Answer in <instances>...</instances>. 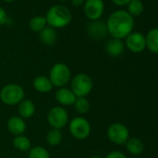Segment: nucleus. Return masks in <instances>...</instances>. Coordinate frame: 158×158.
Wrapping results in <instances>:
<instances>
[{
    "label": "nucleus",
    "mask_w": 158,
    "mask_h": 158,
    "mask_svg": "<svg viewBox=\"0 0 158 158\" xmlns=\"http://www.w3.org/2000/svg\"><path fill=\"white\" fill-rule=\"evenodd\" d=\"M29 158H50V155L46 148L35 146L29 150Z\"/></svg>",
    "instance_id": "25"
},
{
    "label": "nucleus",
    "mask_w": 158,
    "mask_h": 158,
    "mask_svg": "<svg viewBox=\"0 0 158 158\" xmlns=\"http://www.w3.org/2000/svg\"><path fill=\"white\" fill-rule=\"evenodd\" d=\"M69 130L73 138L77 139H85L89 136L91 127L86 118L77 116L71 120L69 124Z\"/></svg>",
    "instance_id": "6"
},
{
    "label": "nucleus",
    "mask_w": 158,
    "mask_h": 158,
    "mask_svg": "<svg viewBox=\"0 0 158 158\" xmlns=\"http://www.w3.org/2000/svg\"><path fill=\"white\" fill-rule=\"evenodd\" d=\"M24 98L23 89L17 84H9L0 91V100L7 105H16Z\"/></svg>",
    "instance_id": "5"
},
{
    "label": "nucleus",
    "mask_w": 158,
    "mask_h": 158,
    "mask_svg": "<svg viewBox=\"0 0 158 158\" xmlns=\"http://www.w3.org/2000/svg\"><path fill=\"white\" fill-rule=\"evenodd\" d=\"M109 140L116 145H123L129 139V130L124 124L114 123L107 129Z\"/></svg>",
    "instance_id": "7"
},
{
    "label": "nucleus",
    "mask_w": 158,
    "mask_h": 158,
    "mask_svg": "<svg viewBox=\"0 0 158 158\" xmlns=\"http://www.w3.org/2000/svg\"><path fill=\"white\" fill-rule=\"evenodd\" d=\"M93 88L92 78L84 73L76 74L71 82V90L73 94L78 97H86L88 96Z\"/></svg>",
    "instance_id": "3"
},
{
    "label": "nucleus",
    "mask_w": 158,
    "mask_h": 158,
    "mask_svg": "<svg viewBox=\"0 0 158 158\" xmlns=\"http://www.w3.org/2000/svg\"><path fill=\"white\" fill-rule=\"evenodd\" d=\"M12 143L16 149L22 152H27L31 149V140L23 135L15 136Z\"/></svg>",
    "instance_id": "20"
},
{
    "label": "nucleus",
    "mask_w": 158,
    "mask_h": 158,
    "mask_svg": "<svg viewBox=\"0 0 158 158\" xmlns=\"http://www.w3.org/2000/svg\"><path fill=\"white\" fill-rule=\"evenodd\" d=\"M125 145L127 152L134 155H139L144 151V144L138 138H129Z\"/></svg>",
    "instance_id": "19"
},
{
    "label": "nucleus",
    "mask_w": 158,
    "mask_h": 158,
    "mask_svg": "<svg viewBox=\"0 0 158 158\" xmlns=\"http://www.w3.org/2000/svg\"><path fill=\"white\" fill-rule=\"evenodd\" d=\"M8 129L15 136L23 135L26 130V123L22 117L12 116L8 121Z\"/></svg>",
    "instance_id": "13"
},
{
    "label": "nucleus",
    "mask_w": 158,
    "mask_h": 158,
    "mask_svg": "<svg viewBox=\"0 0 158 158\" xmlns=\"http://www.w3.org/2000/svg\"><path fill=\"white\" fill-rule=\"evenodd\" d=\"M39 38L40 41L47 46H52L55 44L57 40V33L54 28L48 26L45 27L40 33H39Z\"/></svg>",
    "instance_id": "18"
},
{
    "label": "nucleus",
    "mask_w": 158,
    "mask_h": 158,
    "mask_svg": "<svg viewBox=\"0 0 158 158\" xmlns=\"http://www.w3.org/2000/svg\"><path fill=\"white\" fill-rule=\"evenodd\" d=\"M126 47L133 53L142 52L146 48L145 35L139 32H132L126 37Z\"/></svg>",
    "instance_id": "10"
},
{
    "label": "nucleus",
    "mask_w": 158,
    "mask_h": 158,
    "mask_svg": "<svg viewBox=\"0 0 158 158\" xmlns=\"http://www.w3.org/2000/svg\"><path fill=\"white\" fill-rule=\"evenodd\" d=\"M131 0H112V2L116 5V6H119V7H122V6H126L127 5Z\"/></svg>",
    "instance_id": "28"
},
{
    "label": "nucleus",
    "mask_w": 158,
    "mask_h": 158,
    "mask_svg": "<svg viewBox=\"0 0 158 158\" xmlns=\"http://www.w3.org/2000/svg\"><path fill=\"white\" fill-rule=\"evenodd\" d=\"M56 100L57 102L61 104V105H65V106H71L73 105V103L75 102L76 100V96L73 94V92L66 88H60L57 90L56 94H55Z\"/></svg>",
    "instance_id": "12"
},
{
    "label": "nucleus",
    "mask_w": 158,
    "mask_h": 158,
    "mask_svg": "<svg viewBox=\"0 0 158 158\" xmlns=\"http://www.w3.org/2000/svg\"><path fill=\"white\" fill-rule=\"evenodd\" d=\"M60 1H66V0H60Z\"/></svg>",
    "instance_id": "32"
},
{
    "label": "nucleus",
    "mask_w": 158,
    "mask_h": 158,
    "mask_svg": "<svg viewBox=\"0 0 158 158\" xmlns=\"http://www.w3.org/2000/svg\"><path fill=\"white\" fill-rule=\"evenodd\" d=\"M106 26L108 33L113 38L122 40L132 33L134 28V19L126 10H116L109 16Z\"/></svg>",
    "instance_id": "1"
},
{
    "label": "nucleus",
    "mask_w": 158,
    "mask_h": 158,
    "mask_svg": "<svg viewBox=\"0 0 158 158\" xmlns=\"http://www.w3.org/2000/svg\"><path fill=\"white\" fill-rule=\"evenodd\" d=\"M73 107L76 113H78L79 114H85L89 111L90 103L86 97H78L73 103Z\"/></svg>",
    "instance_id": "21"
},
{
    "label": "nucleus",
    "mask_w": 158,
    "mask_h": 158,
    "mask_svg": "<svg viewBox=\"0 0 158 158\" xmlns=\"http://www.w3.org/2000/svg\"><path fill=\"white\" fill-rule=\"evenodd\" d=\"M146 48L152 53L158 54V27L151 29L146 36Z\"/></svg>",
    "instance_id": "15"
},
{
    "label": "nucleus",
    "mask_w": 158,
    "mask_h": 158,
    "mask_svg": "<svg viewBox=\"0 0 158 158\" xmlns=\"http://www.w3.org/2000/svg\"><path fill=\"white\" fill-rule=\"evenodd\" d=\"M91 158H102L101 156H99V155H95V156H92Z\"/></svg>",
    "instance_id": "31"
},
{
    "label": "nucleus",
    "mask_w": 158,
    "mask_h": 158,
    "mask_svg": "<svg viewBox=\"0 0 158 158\" xmlns=\"http://www.w3.org/2000/svg\"><path fill=\"white\" fill-rule=\"evenodd\" d=\"M62 133L60 129L51 128L47 134V141L50 146H57L61 142Z\"/></svg>",
    "instance_id": "24"
},
{
    "label": "nucleus",
    "mask_w": 158,
    "mask_h": 158,
    "mask_svg": "<svg viewBox=\"0 0 158 158\" xmlns=\"http://www.w3.org/2000/svg\"><path fill=\"white\" fill-rule=\"evenodd\" d=\"M125 49V44L121 39L113 38L106 45V52L112 57L120 56Z\"/></svg>",
    "instance_id": "14"
},
{
    "label": "nucleus",
    "mask_w": 158,
    "mask_h": 158,
    "mask_svg": "<svg viewBox=\"0 0 158 158\" xmlns=\"http://www.w3.org/2000/svg\"><path fill=\"white\" fill-rule=\"evenodd\" d=\"M47 23L52 28H62L67 26L72 21V14L70 10L60 5L51 7L46 15Z\"/></svg>",
    "instance_id": "2"
},
{
    "label": "nucleus",
    "mask_w": 158,
    "mask_h": 158,
    "mask_svg": "<svg viewBox=\"0 0 158 158\" xmlns=\"http://www.w3.org/2000/svg\"><path fill=\"white\" fill-rule=\"evenodd\" d=\"M7 21H8V15H7L5 10L0 7V26L5 24L7 23Z\"/></svg>",
    "instance_id": "27"
},
{
    "label": "nucleus",
    "mask_w": 158,
    "mask_h": 158,
    "mask_svg": "<svg viewBox=\"0 0 158 158\" xmlns=\"http://www.w3.org/2000/svg\"><path fill=\"white\" fill-rule=\"evenodd\" d=\"M127 6V12L132 17L139 16L144 10V6L141 0H131Z\"/></svg>",
    "instance_id": "23"
},
{
    "label": "nucleus",
    "mask_w": 158,
    "mask_h": 158,
    "mask_svg": "<svg viewBox=\"0 0 158 158\" xmlns=\"http://www.w3.org/2000/svg\"><path fill=\"white\" fill-rule=\"evenodd\" d=\"M105 158H127V156L122 152L114 151V152H111L110 153H108Z\"/></svg>",
    "instance_id": "26"
},
{
    "label": "nucleus",
    "mask_w": 158,
    "mask_h": 158,
    "mask_svg": "<svg viewBox=\"0 0 158 158\" xmlns=\"http://www.w3.org/2000/svg\"><path fill=\"white\" fill-rule=\"evenodd\" d=\"M5 2H13V1H15V0H4Z\"/></svg>",
    "instance_id": "30"
},
{
    "label": "nucleus",
    "mask_w": 158,
    "mask_h": 158,
    "mask_svg": "<svg viewBox=\"0 0 158 158\" xmlns=\"http://www.w3.org/2000/svg\"><path fill=\"white\" fill-rule=\"evenodd\" d=\"M33 86L36 91L41 92V93H48V92L51 91V89L53 88L49 78H48L44 75L35 77L33 82Z\"/></svg>",
    "instance_id": "16"
},
{
    "label": "nucleus",
    "mask_w": 158,
    "mask_h": 158,
    "mask_svg": "<svg viewBox=\"0 0 158 158\" xmlns=\"http://www.w3.org/2000/svg\"><path fill=\"white\" fill-rule=\"evenodd\" d=\"M71 2L73 7H80L85 3V0H71Z\"/></svg>",
    "instance_id": "29"
},
{
    "label": "nucleus",
    "mask_w": 158,
    "mask_h": 158,
    "mask_svg": "<svg viewBox=\"0 0 158 158\" xmlns=\"http://www.w3.org/2000/svg\"><path fill=\"white\" fill-rule=\"evenodd\" d=\"M85 15L91 21L99 20L104 12L102 0H86L84 3Z\"/></svg>",
    "instance_id": "9"
},
{
    "label": "nucleus",
    "mask_w": 158,
    "mask_h": 158,
    "mask_svg": "<svg viewBox=\"0 0 158 158\" xmlns=\"http://www.w3.org/2000/svg\"><path fill=\"white\" fill-rule=\"evenodd\" d=\"M46 25L47 21L43 16H35L29 21V28L35 33H40L46 27Z\"/></svg>",
    "instance_id": "22"
},
{
    "label": "nucleus",
    "mask_w": 158,
    "mask_h": 158,
    "mask_svg": "<svg viewBox=\"0 0 158 158\" xmlns=\"http://www.w3.org/2000/svg\"><path fill=\"white\" fill-rule=\"evenodd\" d=\"M88 33L93 39H102L108 34L106 23L100 20L91 21L88 25Z\"/></svg>",
    "instance_id": "11"
},
{
    "label": "nucleus",
    "mask_w": 158,
    "mask_h": 158,
    "mask_svg": "<svg viewBox=\"0 0 158 158\" xmlns=\"http://www.w3.org/2000/svg\"><path fill=\"white\" fill-rule=\"evenodd\" d=\"M71 79V70L65 63H56L49 72V80L52 86L57 88L65 87Z\"/></svg>",
    "instance_id": "4"
},
{
    "label": "nucleus",
    "mask_w": 158,
    "mask_h": 158,
    "mask_svg": "<svg viewBox=\"0 0 158 158\" xmlns=\"http://www.w3.org/2000/svg\"><path fill=\"white\" fill-rule=\"evenodd\" d=\"M18 112L22 118H30L35 114V106L31 100H23L19 103Z\"/></svg>",
    "instance_id": "17"
},
{
    "label": "nucleus",
    "mask_w": 158,
    "mask_h": 158,
    "mask_svg": "<svg viewBox=\"0 0 158 158\" xmlns=\"http://www.w3.org/2000/svg\"><path fill=\"white\" fill-rule=\"evenodd\" d=\"M68 120L69 115L67 111L60 106H55L51 108L48 114V121L52 128L60 130L68 124Z\"/></svg>",
    "instance_id": "8"
}]
</instances>
